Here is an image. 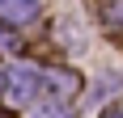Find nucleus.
<instances>
[{"instance_id":"f257e3e1","label":"nucleus","mask_w":123,"mask_h":118,"mask_svg":"<svg viewBox=\"0 0 123 118\" xmlns=\"http://www.w3.org/2000/svg\"><path fill=\"white\" fill-rule=\"evenodd\" d=\"M0 9L9 17H34L38 13V0H0Z\"/></svg>"}]
</instances>
